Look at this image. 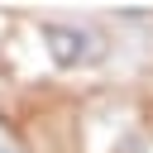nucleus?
<instances>
[{
    "instance_id": "nucleus-2",
    "label": "nucleus",
    "mask_w": 153,
    "mask_h": 153,
    "mask_svg": "<svg viewBox=\"0 0 153 153\" xmlns=\"http://www.w3.org/2000/svg\"><path fill=\"white\" fill-rule=\"evenodd\" d=\"M0 153H19V148H14V143H5V139H0Z\"/></svg>"
},
{
    "instance_id": "nucleus-1",
    "label": "nucleus",
    "mask_w": 153,
    "mask_h": 153,
    "mask_svg": "<svg viewBox=\"0 0 153 153\" xmlns=\"http://www.w3.org/2000/svg\"><path fill=\"white\" fill-rule=\"evenodd\" d=\"M38 38H43L48 62L62 67V72L100 67L105 53H110L105 29H100V24H81V19H48V24H38Z\"/></svg>"
}]
</instances>
